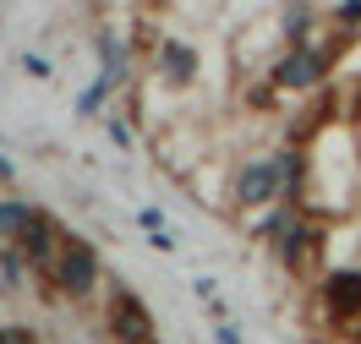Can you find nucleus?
Listing matches in <instances>:
<instances>
[{"instance_id": "nucleus-17", "label": "nucleus", "mask_w": 361, "mask_h": 344, "mask_svg": "<svg viewBox=\"0 0 361 344\" xmlns=\"http://www.w3.org/2000/svg\"><path fill=\"white\" fill-rule=\"evenodd\" d=\"M23 66L33 71V77H49V60H44V55H23Z\"/></svg>"}, {"instance_id": "nucleus-13", "label": "nucleus", "mask_w": 361, "mask_h": 344, "mask_svg": "<svg viewBox=\"0 0 361 344\" xmlns=\"http://www.w3.org/2000/svg\"><path fill=\"white\" fill-rule=\"evenodd\" d=\"M115 88H121V82H115L110 71H99V77H93V88L77 98V110H82V115H99V110H104V98H110Z\"/></svg>"}, {"instance_id": "nucleus-11", "label": "nucleus", "mask_w": 361, "mask_h": 344, "mask_svg": "<svg viewBox=\"0 0 361 344\" xmlns=\"http://www.w3.org/2000/svg\"><path fill=\"white\" fill-rule=\"evenodd\" d=\"M99 71H110L115 82H126V44L115 33H99Z\"/></svg>"}, {"instance_id": "nucleus-3", "label": "nucleus", "mask_w": 361, "mask_h": 344, "mask_svg": "<svg viewBox=\"0 0 361 344\" xmlns=\"http://www.w3.org/2000/svg\"><path fill=\"white\" fill-rule=\"evenodd\" d=\"M61 252V229L49 219L44 208H33L17 229V241H11V252H6V268H33V274H49V262Z\"/></svg>"}, {"instance_id": "nucleus-20", "label": "nucleus", "mask_w": 361, "mask_h": 344, "mask_svg": "<svg viewBox=\"0 0 361 344\" xmlns=\"http://www.w3.org/2000/svg\"><path fill=\"white\" fill-rule=\"evenodd\" d=\"M356 120H361V93H356Z\"/></svg>"}, {"instance_id": "nucleus-9", "label": "nucleus", "mask_w": 361, "mask_h": 344, "mask_svg": "<svg viewBox=\"0 0 361 344\" xmlns=\"http://www.w3.org/2000/svg\"><path fill=\"white\" fill-rule=\"evenodd\" d=\"M274 170H279V197H301V186H307V148H279V153H274Z\"/></svg>"}, {"instance_id": "nucleus-12", "label": "nucleus", "mask_w": 361, "mask_h": 344, "mask_svg": "<svg viewBox=\"0 0 361 344\" xmlns=\"http://www.w3.org/2000/svg\"><path fill=\"white\" fill-rule=\"evenodd\" d=\"M27 213H33L27 203H0V257L11 252V241H17V229H23Z\"/></svg>"}, {"instance_id": "nucleus-18", "label": "nucleus", "mask_w": 361, "mask_h": 344, "mask_svg": "<svg viewBox=\"0 0 361 344\" xmlns=\"http://www.w3.org/2000/svg\"><path fill=\"white\" fill-rule=\"evenodd\" d=\"M214 339H219V344H241V333H235V328H230V322L219 317V328H214Z\"/></svg>"}, {"instance_id": "nucleus-4", "label": "nucleus", "mask_w": 361, "mask_h": 344, "mask_svg": "<svg viewBox=\"0 0 361 344\" xmlns=\"http://www.w3.org/2000/svg\"><path fill=\"white\" fill-rule=\"evenodd\" d=\"M274 252H279V262H285L290 274H312L317 268V257H323V229H317V219L307 208H290L285 229L274 235Z\"/></svg>"}, {"instance_id": "nucleus-2", "label": "nucleus", "mask_w": 361, "mask_h": 344, "mask_svg": "<svg viewBox=\"0 0 361 344\" xmlns=\"http://www.w3.org/2000/svg\"><path fill=\"white\" fill-rule=\"evenodd\" d=\"M44 279H49V290L66 295V300L93 295V284H99V252H93L82 235H61V252H55Z\"/></svg>"}, {"instance_id": "nucleus-1", "label": "nucleus", "mask_w": 361, "mask_h": 344, "mask_svg": "<svg viewBox=\"0 0 361 344\" xmlns=\"http://www.w3.org/2000/svg\"><path fill=\"white\" fill-rule=\"evenodd\" d=\"M345 39V33H339ZM329 44V39H307V44H285L279 49V60H274V88L279 93H290V98H301V93H323V82H329V71H334V60H339V49L345 44Z\"/></svg>"}, {"instance_id": "nucleus-14", "label": "nucleus", "mask_w": 361, "mask_h": 344, "mask_svg": "<svg viewBox=\"0 0 361 344\" xmlns=\"http://www.w3.org/2000/svg\"><path fill=\"white\" fill-rule=\"evenodd\" d=\"M334 27L345 33V39L356 33L361 27V0H334Z\"/></svg>"}, {"instance_id": "nucleus-8", "label": "nucleus", "mask_w": 361, "mask_h": 344, "mask_svg": "<svg viewBox=\"0 0 361 344\" xmlns=\"http://www.w3.org/2000/svg\"><path fill=\"white\" fill-rule=\"evenodd\" d=\"M323 312L334 322H361V268H334L323 279Z\"/></svg>"}, {"instance_id": "nucleus-5", "label": "nucleus", "mask_w": 361, "mask_h": 344, "mask_svg": "<svg viewBox=\"0 0 361 344\" xmlns=\"http://www.w3.org/2000/svg\"><path fill=\"white\" fill-rule=\"evenodd\" d=\"M104 328L115 333V344H159L154 317H148L142 295H137V290H126V284H110V300H104Z\"/></svg>"}, {"instance_id": "nucleus-15", "label": "nucleus", "mask_w": 361, "mask_h": 344, "mask_svg": "<svg viewBox=\"0 0 361 344\" xmlns=\"http://www.w3.org/2000/svg\"><path fill=\"white\" fill-rule=\"evenodd\" d=\"M0 344H39L33 328H17V322H0Z\"/></svg>"}, {"instance_id": "nucleus-6", "label": "nucleus", "mask_w": 361, "mask_h": 344, "mask_svg": "<svg viewBox=\"0 0 361 344\" xmlns=\"http://www.w3.org/2000/svg\"><path fill=\"white\" fill-rule=\"evenodd\" d=\"M279 197V170L274 159H247L235 175H230V203L235 208H263Z\"/></svg>"}, {"instance_id": "nucleus-10", "label": "nucleus", "mask_w": 361, "mask_h": 344, "mask_svg": "<svg viewBox=\"0 0 361 344\" xmlns=\"http://www.w3.org/2000/svg\"><path fill=\"white\" fill-rule=\"evenodd\" d=\"M312 6H307V0H285V6H279V27H285V44H307V39H312Z\"/></svg>"}, {"instance_id": "nucleus-16", "label": "nucleus", "mask_w": 361, "mask_h": 344, "mask_svg": "<svg viewBox=\"0 0 361 344\" xmlns=\"http://www.w3.org/2000/svg\"><path fill=\"white\" fill-rule=\"evenodd\" d=\"M104 132H110L115 148H126V142H132V132H126V120H121V115H110V126H104Z\"/></svg>"}, {"instance_id": "nucleus-19", "label": "nucleus", "mask_w": 361, "mask_h": 344, "mask_svg": "<svg viewBox=\"0 0 361 344\" xmlns=\"http://www.w3.org/2000/svg\"><path fill=\"white\" fill-rule=\"evenodd\" d=\"M6 181H17V170H11V159L0 153V186H6Z\"/></svg>"}, {"instance_id": "nucleus-7", "label": "nucleus", "mask_w": 361, "mask_h": 344, "mask_svg": "<svg viewBox=\"0 0 361 344\" xmlns=\"http://www.w3.org/2000/svg\"><path fill=\"white\" fill-rule=\"evenodd\" d=\"M154 71H159L164 88H192L197 71H203V60H197V49L186 44V39H159L154 44Z\"/></svg>"}]
</instances>
